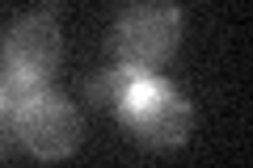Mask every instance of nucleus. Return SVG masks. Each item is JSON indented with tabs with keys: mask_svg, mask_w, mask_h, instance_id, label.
<instances>
[{
	"mask_svg": "<svg viewBox=\"0 0 253 168\" xmlns=\"http://www.w3.org/2000/svg\"><path fill=\"white\" fill-rule=\"evenodd\" d=\"M114 114L123 118L131 139H139L144 147H156V151L181 147L190 139V126H194V109H190L186 93L156 71H139L131 80V89H126L123 105Z\"/></svg>",
	"mask_w": 253,
	"mask_h": 168,
	"instance_id": "obj_1",
	"label": "nucleus"
},
{
	"mask_svg": "<svg viewBox=\"0 0 253 168\" xmlns=\"http://www.w3.org/2000/svg\"><path fill=\"white\" fill-rule=\"evenodd\" d=\"M181 9L173 0H131L110 30V51L135 71H156L181 46Z\"/></svg>",
	"mask_w": 253,
	"mask_h": 168,
	"instance_id": "obj_2",
	"label": "nucleus"
},
{
	"mask_svg": "<svg viewBox=\"0 0 253 168\" xmlns=\"http://www.w3.org/2000/svg\"><path fill=\"white\" fill-rule=\"evenodd\" d=\"M13 131H17L21 151H30L42 164H55V160H68L84 139V118L63 93H34L26 105H17L13 114Z\"/></svg>",
	"mask_w": 253,
	"mask_h": 168,
	"instance_id": "obj_3",
	"label": "nucleus"
},
{
	"mask_svg": "<svg viewBox=\"0 0 253 168\" xmlns=\"http://www.w3.org/2000/svg\"><path fill=\"white\" fill-rule=\"evenodd\" d=\"M63 63V34L51 13H26L9 26L0 42V76H17L30 84H51Z\"/></svg>",
	"mask_w": 253,
	"mask_h": 168,
	"instance_id": "obj_4",
	"label": "nucleus"
},
{
	"mask_svg": "<svg viewBox=\"0 0 253 168\" xmlns=\"http://www.w3.org/2000/svg\"><path fill=\"white\" fill-rule=\"evenodd\" d=\"M135 76H139V71L126 67V63L97 71V76L89 80V101H93L97 109H110V114H114V109L123 105V97H126V89H131V80H135Z\"/></svg>",
	"mask_w": 253,
	"mask_h": 168,
	"instance_id": "obj_5",
	"label": "nucleus"
},
{
	"mask_svg": "<svg viewBox=\"0 0 253 168\" xmlns=\"http://www.w3.org/2000/svg\"><path fill=\"white\" fill-rule=\"evenodd\" d=\"M17 131H13V114H0V160H9L17 151Z\"/></svg>",
	"mask_w": 253,
	"mask_h": 168,
	"instance_id": "obj_6",
	"label": "nucleus"
},
{
	"mask_svg": "<svg viewBox=\"0 0 253 168\" xmlns=\"http://www.w3.org/2000/svg\"><path fill=\"white\" fill-rule=\"evenodd\" d=\"M59 4H63V0H42V13H51V17H55V13H59Z\"/></svg>",
	"mask_w": 253,
	"mask_h": 168,
	"instance_id": "obj_7",
	"label": "nucleus"
}]
</instances>
